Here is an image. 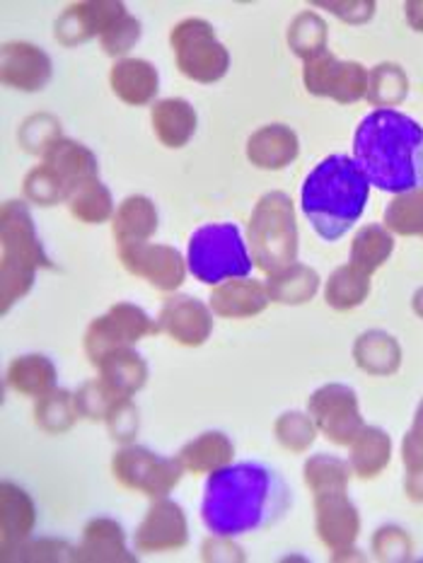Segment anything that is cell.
Masks as SVG:
<instances>
[{
  "label": "cell",
  "instance_id": "1",
  "mask_svg": "<svg viewBox=\"0 0 423 563\" xmlns=\"http://www.w3.org/2000/svg\"><path fill=\"white\" fill-rule=\"evenodd\" d=\"M293 504L290 486L269 464L237 462L209 476L201 518L218 540L274 528Z\"/></svg>",
  "mask_w": 423,
  "mask_h": 563
},
{
  "label": "cell",
  "instance_id": "2",
  "mask_svg": "<svg viewBox=\"0 0 423 563\" xmlns=\"http://www.w3.org/2000/svg\"><path fill=\"white\" fill-rule=\"evenodd\" d=\"M354 161L382 191L423 189V126L397 109H378L356 129Z\"/></svg>",
  "mask_w": 423,
  "mask_h": 563
},
{
  "label": "cell",
  "instance_id": "3",
  "mask_svg": "<svg viewBox=\"0 0 423 563\" xmlns=\"http://www.w3.org/2000/svg\"><path fill=\"white\" fill-rule=\"evenodd\" d=\"M370 199V181L354 157L330 155L302 185V213L324 242L342 240L354 228Z\"/></svg>",
  "mask_w": 423,
  "mask_h": 563
},
{
  "label": "cell",
  "instance_id": "4",
  "mask_svg": "<svg viewBox=\"0 0 423 563\" xmlns=\"http://www.w3.org/2000/svg\"><path fill=\"white\" fill-rule=\"evenodd\" d=\"M0 242H3V260H0V302L3 312L22 300L34 286L40 268H54L44 252V244L36 235V225L30 208L22 201H8L0 211Z\"/></svg>",
  "mask_w": 423,
  "mask_h": 563
},
{
  "label": "cell",
  "instance_id": "5",
  "mask_svg": "<svg viewBox=\"0 0 423 563\" xmlns=\"http://www.w3.org/2000/svg\"><path fill=\"white\" fill-rule=\"evenodd\" d=\"M97 175L100 165L88 145L58 133L44 145L42 165L24 177V196L36 206H56Z\"/></svg>",
  "mask_w": 423,
  "mask_h": 563
},
{
  "label": "cell",
  "instance_id": "6",
  "mask_svg": "<svg viewBox=\"0 0 423 563\" xmlns=\"http://www.w3.org/2000/svg\"><path fill=\"white\" fill-rule=\"evenodd\" d=\"M252 262L264 274H278L298 260V220L290 196L283 191L264 194L254 206L247 225Z\"/></svg>",
  "mask_w": 423,
  "mask_h": 563
},
{
  "label": "cell",
  "instance_id": "7",
  "mask_svg": "<svg viewBox=\"0 0 423 563\" xmlns=\"http://www.w3.org/2000/svg\"><path fill=\"white\" fill-rule=\"evenodd\" d=\"M187 266L201 284L221 286L223 280L247 278L254 262L237 225L213 223L199 228L191 235Z\"/></svg>",
  "mask_w": 423,
  "mask_h": 563
},
{
  "label": "cell",
  "instance_id": "8",
  "mask_svg": "<svg viewBox=\"0 0 423 563\" xmlns=\"http://www.w3.org/2000/svg\"><path fill=\"white\" fill-rule=\"evenodd\" d=\"M181 76L203 85L218 82L230 70V52L215 40L211 22L201 18L181 20L169 34Z\"/></svg>",
  "mask_w": 423,
  "mask_h": 563
},
{
  "label": "cell",
  "instance_id": "9",
  "mask_svg": "<svg viewBox=\"0 0 423 563\" xmlns=\"http://www.w3.org/2000/svg\"><path fill=\"white\" fill-rule=\"evenodd\" d=\"M163 332L160 322L133 302H116L107 314L97 317L85 332V353L92 365H100L116 349L133 346L143 336Z\"/></svg>",
  "mask_w": 423,
  "mask_h": 563
},
{
  "label": "cell",
  "instance_id": "10",
  "mask_svg": "<svg viewBox=\"0 0 423 563\" xmlns=\"http://www.w3.org/2000/svg\"><path fill=\"white\" fill-rule=\"evenodd\" d=\"M112 472L116 482L131 492H141L148 498H165L179 484L185 467L179 460L157 455L143 445H129L114 455Z\"/></svg>",
  "mask_w": 423,
  "mask_h": 563
},
{
  "label": "cell",
  "instance_id": "11",
  "mask_svg": "<svg viewBox=\"0 0 423 563\" xmlns=\"http://www.w3.org/2000/svg\"><path fill=\"white\" fill-rule=\"evenodd\" d=\"M368 73L356 60L336 58L330 48L305 60L302 82L310 95L330 97L338 104H354L368 95Z\"/></svg>",
  "mask_w": 423,
  "mask_h": 563
},
{
  "label": "cell",
  "instance_id": "12",
  "mask_svg": "<svg viewBox=\"0 0 423 563\" xmlns=\"http://www.w3.org/2000/svg\"><path fill=\"white\" fill-rule=\"evenodd\" d=\"M312 496L320 542L334 554L350 552L360 534V518L358 508L348 498V484L314 488Z\"/></svg>",
  "mask_w": 423,
  "mask_h": 563
},
{
  "label": "cell",
  "instance_id": "13",
  "mask_svg": "<svg viewBox=\"0 0 423 563\" xmlns=\"http://www.w3.org/2000/svg\"><path fill=\"white\" fill-rule=\"evenodd\" d=\"M310 419L318 431L332 440L334 445H350L366 428L358 407V395L346 385H324L308 401Z\"/></svg>",
  "mask_w": 423,
  "mask_h": 563
},
{
  "label": "cell",
  "instance_id": "14",
  "mask_svg": "<svg viewBox=\"0 0 423 563\" xmlns=\"http://www.w3.org/2000/svg\"><path fill=\"white\" fill-rule=\"evenodd\" d=\"M119 262L129 274L145 278L157 290H177L187 278V262L179 250L167 244L129 242L116 244Z\"/></svg>",
  "mask_w": 423,
  "mask_h": 563
},
{
  "label": "cell",
  "instance_id": "15",
  "mask_svg": "<svg viewBox=\"0 0 423 563\" xmlns=\"http://www.w3.org/2000/svg\"><path fill=\"white\" fill-rule=\"evenodd\" d=\"M189 542L187 516L175 500L157 498V504L145 512V520L138 525L133 544L141 554L177 552Z\"/></svg>",
  "mask_w": 423,
  "mask_h": 563
},
{
  "label": "cell",
  "instance_id": "16",
  "mask_svg": "<svg viewBox=\"0 0 423 563\" xmlns=\"http://www.w3.org/2000/svg\"><path fill=\"white\" fill-rule=\"evenodd\" d=\"M36 525L34 500L24 488L3 482L0 486V559L12 561L30 542Z\"/></svg>",
  "mask_w": 423,
  "mask_h": 563
},
{
  "label": "cell",
  "instance_id": "17",
  "mask_svg": "<svg viewBox=\"0 0 423 563\" xmlns=\"http://www.w3.org/2000/svg\"><path fill=\"white\" fill-rule=\"evenodd\" d=\"M157 322H160L163 332L181 346H201L213 332L211 308L191 296H175L165 300Z\"/></svg>",
  "mask_w": 423,
  "mask_h": 563
},
{
  "label": "cell",
  "instance_id": "18",
  "mask_svg": "<svg viewBox=\"0 0 423 563\" xmlns=\"http://www.w3.org/2000/svg\"><path fill=\"white\" fill-rule=\"evenodd\" d=\"M121 15H126L124 3H112V0L76 3L56 20V40L64 46L85 44L92 36H102Z\"/></svg>",
  "mask_w": 423,
  "mask_h": 563
},
{
  "label": "cell",
  "instance_id": "19",
  "mask_svg": "<svg viewBox=\"0 0 423 563\" xmlns=\"http://www.w3.org/2000/svg\"><path fill=\"white\" fill-rule=\"evenodd\" d=\"M52 58L44 48L27 42H10L0 54V76L10 88L22 92H40L52 80Z\"/></svg>",
  "mask_w": 423,
  "mask_h": 563
},
{
  "label": "cell",
  "instance_id": "20",
  "mask_svg": "<svg viewBox=\"0 0 423 563\" xmlns=\"http://www.w3.org/2000/svg\"><path fill=\"white\" fill-rule=\"evenodd\" d=\"M73 561L80 563H131L136 561L126 547V532L112 518H94L82 530Z\"/></svg>",
  "mask_w": 423,
  "mask_h": 563
},
{
  "label": "cell",
  "instance_id": "21",
  "mask_svg": "<svg viewBox=\"0 0 423 563\" xmlns=\"http://www.w3.org/2000/svg\"><path fill=\"white\" fill-rule=\"evenodd\" d=\"M269 290L266 284L254 278H233L215 286L211 292V310L225 320H245L269 308Z\"/></svg>",
  "mask_w": 423,
  "mask_h": 563
},
{
  "label": "cell",
  "instance_id": "22",
  "mask_svg": "<svg viewBox=\"0 0 423 563\" xmlns=\"http://www.w3.org/2000/svg\"><path fill=\"white\" fill-rule=\"evenodd\" d=\"M300 141L286 124H269L254 131L247 141V161L259 169H283L298 161Z\"/></svg>",
  "mask_w": 423,
  "mask_h": 563
},
{
  "label": "cell",
  "instance_id": "23",
  "mask_svg": "<svg viewBox=\"0 0 423 563\" xmlns=\"http://www.w3.org/2000/svg\"><path fill=\"white\" fill-rule=\"evenodd\" d=\"M109 85L121 102L131 107H145L160 90L157 68L143 58H121L109 73Z\"/></svg>",
  "mask_w": 423,
  "mask_h": 563
},
{
  "label": "cell",
  "instance_id": "24",
  "mask_svg": "<svg viewBox=\"0 0 423 563\" xmlns=\"http://www.w3.org/2000/svg\"><path fill=\"white\" fill-rule=\"evenodd\" d=\"M153 131L157 141H160L165 148H185V145L193 139L197 133V109H193L187 100L181 97H167L160 100L151 112Z\"/></svg>",
  "mask_w": 423,
  "mask_h": 563
},
{
  "label": "cell",
  "instance_id": "25",
  "mask_svg": "<svg viewBox=\"0 0 423 563\" xmlns=\"http://www.w3.org/2000/svg\"><path fill=\"white\" fill-rule=\"evenodd\" d=\"M235 457V445L225 433L209 431L193 438L191 443L181 448L177 460L181 467L191 474H213L218 470L227 467Z\"/></svg>",
  "mask_w": 423,
  "mask_h": 563
},
{
  "label": "cell",
  "instance_id": "26",
  "mask_svg": "<svg viewBox=\"0 0 423 563\" xmlns=\"http://www.w3.org/2000/svg\"><path fill=\"white\" fill-rule=\"evenodd\" d=\"M354 361L368 375H394L399 365H402V349H399L392 334L372 329V332H366L356 339Z\"/></svg>",
  "mask_w": 423,
  "mask_h": 563
},
{
  "label": "cell",
  "instance_id": "27",
  "mask_svg": "<svg viewBox=\"0 0 423 563\" xmlns=\"http://www.w3.org/2000/svg\"><path fill=\"white\" fill-rule=\"evenodd\" d=\"M392 457V438L378 426H366L350 443L348 464L360 479H375Z\"/></svg>",
  "mask_w": 423,
  "mask_h": 563
},
{
  "label": "cell",
  "instance_id": "28",
  "mask_svg": "<svg viewBox=\"0 0 423 563\" xmlns=\"http://www.w3.org/2000/svg\"><path fill=\"white\" fill-rule=\"evenodd\" d=\"M114 240L116 244L148 242L157 230V208L145 196H129L121 201L114 213Z\"/></svg>",
  "mask_w": 423,
  "mask_h": 563
},
{
  "label": "cell",
  "instance_id": "29",
  "mask_svg": "<svg viewBox=\"0 0 423 563\" xmlns=\"http://www.w3.org/2000/svg\"><path fill=\"white\" fill-rule=\"evenodd\" d=\"M97 368H100V377L104 383L124 397L136 395V391L145 387V379H148V365H145L141 353L133 351V346L112 351Z\"/></svg>",
  "mask_w": 423,
  "mask_h": 563
},
{
  "label": "cell",
  "instance_id": "30",
  "mask_svg": "<svg viewBox=\"0 0 423 563\" xmlns=\"http://www.w3.org/2000/svg\"><path fill=\"white\" fill-rule=\"evenodd\" d=\"M56 365L52 358L40 356V353H27L10 363L8 368V385L20 391L24 397H44L48 391L56 389Z\"/></svg>",
  "mask_w": 423,
  "mask_h": 563
},
{
  "label": "cell",
  "instance_id": "31",
  "mask_svg": "<svg viewBox=\"0 0 423 563\" xmlns=\"http://www.w3.org/2000/svg\"><path fill=\"white\" fill-rule=\"evenodd\" d=\"M320 288V274L308 264H290L283 272L269 276V298L281 305H305Z\"/></svg>",
  "mask_w": 423,
  "mask_h": 563
},
{
  "label": "cell",
  "instance_id": "32",
  "mask_svg": "<svg viewBox=\"0 0 423 563\" xmlns=\"http://www.w3.org/2000/svg\"><path fill=\"white\" fill-rule=\"evenodd\" d=\"M394 252V238L385 225H366L358 230V235L350 242V266L360 268L363 274L372 276L378 268L390 260Z\"/></svg>",
  "mask_w": 423,
  "mask_h": 563
},
{
  "label": "cell",
  "instance_id": "33",
  "mask_svg": "<svg viewBox=\"0 0 423 563\" xmlns=\"http://www.w3.org/2000/svg\"><path fill=\"white\" fill-rule=\"evenodd\" d=\"M370 296V276L363 274L356 266H338L336 272L326 280L324 300L330 308L346 312L358 308Z\"/></svg>",
  "mask_w": 423,
  "mask_h": 563
},
{
  "label": "cell",
  "instance_id": "34",
  "mask_svg": "<svg viewBox=\"0 0 423 563\" xmlns=\"http://www.w3.org/2000/svg\"><path fill=\"white\" fill-rule=\"evenodd\" d=\"M66 203H68L70 216L88 225L107 223V220L114 213V199H112V194H109V189L100 181V177L88 179L85 185H80L76 191H73V196Z\"/></svg>",
  "mask_w": 423,
  "mask_h": 563
},
{
  "label": "cell",
  "instance_id": "35",
  "mask_svg": "<svg viewBox=\"0 0 423 563\" xmlns=\"http://www.w3.org/2000/svg\"><path fill=\"white\" fill-rule=\"evenodd\" d=\"M385 228L402 238H423V189L397 194L385 208Z\"/></svg>",
  "mask_w": 423,
  "mask_h": 563
},
{
  "label": "cell",
  "instance_id": "36",
  "mask_svg": "<svg viewBox=\"0 0 423 563\" xmlns=\"http://www.w3.org/2000/svg\"><path fill=\"white\" fill-rule=\"evenodd\" d=\"M409 95L407 73L397 64H380L368 73V102L380 109L402 104Z\"/></svg>",
  "mask_w": 423,
  "mask_h": 563
},
{
  "label": "cell",
  "instance_id": "37",
  "mask_svg": "<svg viewBox=\"0 0 423 563\" xmlns=\"http://www.w3.org/2000/svg\"><path fill=\"white\" fill-rule=\"evenodd\" d=\"M76 397L68 389H52L48 395L40 397L34 409V421L46 433H66L78 421Z\"/></svg>",
  "mask_w": 423,
  "mask_h": 563
},
{
  "label": "cell",
  "instance_id": "38",
  "mask_svg": "<svg viewBox=\"0 0 423 563\" xmlns=\"http://www.w3.org/2000/svg\"><path fill=\"white\" fill-rule=\"evenodd\" d=\"M131 397L119 395L116 389L109 387L102 377L90 379L76 391V407L80 419L88 421H107L121 404L129 401Z\"/></svg>",
  "mask_w": 423,
  "mask_h": 563
},
{
  "label": "cell",
  "instance_id": "39",
  "mask_svg": "<svg viewBox=\"0 0 423 563\" xmlns=\"http://www.w3.org/2000/svg\"><path fill=\"white\" fill-rule=\"evenodd\" d=\"M402 460L407 467V484L404 492L411 500L423 504V399L416 409L414 423L402 443Z\"/></svg>",
  "mask_w": 423,
  "mask_h": 563
},
{
  "label": "cell",
  "instance_id": "40",
  "mask_svg": "<svg viewBox=\"0 0 423 563\" xmlns=\"http://www.w3.org/2000/svg\"><path fill=\"white\" fill-rule=\"evenodd\" d=\"M326 22L314 12H300L288 27V44L300 58H312L326 52Z\"/></svg>",
  "mask_w": 423,
  "mask_h": 563
},
{
  "label": "cell",
  "instance_id": "41",
  "mask_svg": "<svg viewBox=\"0 0 423 563\" xmlns=\"http://www.w3.org/2000/svg\"><path fill=\"white\" fill-rule=\"evenodd\" d=\"M318 435V426L305 413L288 411L276 421V438L290 452H305Z\"/></svg>",
  "mask_w": 423,
  "mask_h": 563
},
{
  "label": "cell",
  "instance_id": "42",
  "mask_svg": "<svg viewBox=\"0 0 423 563\" xmlns=\"http://www.w3.org/2000/svg\"><path fill=\"white\" fill-rule=\"evenodd\" d=\"M141 40V22L133 15H121L102 36V48L107 56H124Z\"/></svg>",
  "mask_w": 423,
  "mask_h": 563
},
{
  "label": "cell",
  "instance_id": "43",
  "mask_svg": "<svg viewBox=\"0 0 423 563\" xmlns=\"http://www.w3.org/2000/svg\"><path fill=\"white\" fill-rule=\"evenodd\" d=\"M73 549L64 540H40V542H27L12 561H73Z\"/></svg>",
  "mask_w": 423,
  "mask_h": 563
},
{
  "label": "cell",
  "instance_id": "44",
  "mask_svg": "<svg viewBox=\"0 0 423 563\" xmlns=\"http://www.w3.org/2000/svg\"><path fill=\"white\" fill-rule=\"evenodd\" d=\"M372 549L378 559H387V561H402L411 554V542L407 532L397 530V528H382L378 530L372 540Z\"/></svg>",
  "mask_w": 423,
  "mask_h": 563
},
{
  "label": "cell",
  "instance_id": "45",
  "mask_svg": "<svg viewBox=\"0 0 423 563\" xmlns=\"http://www.w3.org/2000/svg\"><path fill=\"white\" fill-rule=\"evenodd\" d=\"M107 423L114 440H119V443H129V440L138 433V411L131 404V399L121 404V407L109 416Z\"/></svg>",
  "mask_w": 423,
  "mask_h": 563
},
{
  "label": "cell",
  "instance_id": "46",
  "mask_svg": "<svg viewBox=\"0 0 423 563\" xmlns=\"http://www.w3.org/2000/svg\"><path fill=\"white\" fill-rule=\"evenodd\" d=\"M407 20L416 32H423V0H409L404 5Z\"/></svg>",
  "mask_w": 423,
  "mask_h": 563
},
{
  "label": "cell",
  "instance_id": "47",
  "mask_svg": "<svg viewBox=\"0 0 423 563\" xmlns=\"http://www.w3.org/2000/svg\"><path fill=\"white\" fill-rule=\"evenodd\" d=\"M411 308H414V312L423 320V288H419L414 292V300H411Z\"/></svg>",
  "mask_w": 423,
  "mask_h": 563
}]
</instances>
